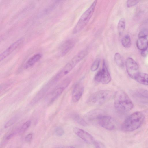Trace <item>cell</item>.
Wrapping results in <instances>:
<instances>
[{
    "label": "cell",
    "mask_w": 148,
    "mask_h": 148,
    "mask_svg": "<svg viewBox=\"0 0 148 148\" xmlns=\"http://www.w3.org/2000/svg\"><path fill=\"white\" fill-rule=\"evenodd\" d=\"M122 45L125 48H129L131 45V41L130 36L128 35L124 36L121 40Z\"/></svg>",
    "instance_id": "d6986e66"
},
{
    "label": "cell",
    "mask_w": 148,
    "mask_h": 148,
    "mask_svg": "<svg viewBox=\"0 0 148 148\" xmlns=\"http://www.w3.org/2000/svg\"><path fill=\"white\" fill-rule=\"evenodd\" d=\"M148 36V29L147 28L143 29L140 31L138 34V37H147Z\"/></svg>",
    "instance_id": "cb8c5ba5"
},
{
    "label": "cell",
    "mask_w": 148,
    "mask_h": 148,
    "mask_svg": "<svg viewBox=\"0 0 148 148\" xmlns=\"http://www.w3.org/2000/svg\"><path fill=\"white\" fill-rule=\"evenodd\" d=\"M97 2V0L94 1L82 14L73 29V34L80 32L87 24L93 14Z\"/></svg>",
    "instance_id": "277c9868"
},
{
    "label": "cell",
    "mask_w": 148,
    "mask_h": 148,
    "mask_svg": "<svg viewBox=\"0 0 148 148\" xmlns=\"http://www.w3.org/2000/svg\"><path fill=\"white\" fill-rule=\"evenodd\" d=\"M135 80L140 84L148 86V74L140 72Z\"/></svg>",
    "instance_id": "5bb4252c"
},
{
    "label": "cell",
    "mask_w": 148,
    "mask_h": 148,
    "mask_svg": "<svg viewBox=\"0 0 148 148\" xmlns=\"http://www.w3.org/2000/svg\"><path fill=\"white\" fill-rule=\"evenodd\" d=\"M114 105L116 111L123 113L131 110L134 105L127 94L124 91L119 90L114 95Z\"/></svg>",
    "instance_id": "6da1fadb"
},
{
    "label": "cell",
    "mask_w": 148,
    "mask_h": 148,
    "mask_svg": "<svg viewBox=\"0 0 148 148\" xmlns=\"http://www.w3.org/2000/svg\"><path fill=\"white\" fill-rule=\"evenodd\" d=\"M14 134L15 133H13L9 134L6 136V139L7 140L10 139L14 135Z\"/></svg>",
    "instance_id": "1f68e13d"
},
{
    "label": "cell",
    "mask_w": 148,
    "mask_h": 148,
    "mask_svg": "<svg viewBox=\"0 0 148 148\" xmlns=\"http://www.w3.org/2000/svg\"><path fill=\"white\" fill-rule=\"evenodd\" d=\"M84 87L79 83L75 86L72 93V100L74 102H77L81 97L84 91Z\"/></svg>",
    "instance_id": "8fae6325"
},
{
    "label": "cell",
    "mask_w": 148,
    "mask_h": 148,
    "mask_svg": "<svg viewBox=\"0 0 148 148\" xmlns=\"http://www.w3.org/2000/svg\"><path fill=\"white\" fill-rule=\"evenodd\" d=\"M31 124V121L29 120L24 123L21 126L20 129L21 132H23L26 130L30 126Z\"/></svg>",
    "instance_id": "603a6c76"
},
{
    "label": "cell",
    "mask_w": 148,
    "mask_h": 148,
    "mask_svg": "<svg viewBox=\"0 0 148 148\" xmlns=\"http://www.w3.org/2000/svg\"><path fill=\"white\" fill-rule=\"evenodd\" d=\"M95 80L103 84H108L111 80V77L107 68L106 62L103 61L102 68L96 74Z\"/></svg>",
    "instance_id": "8992f818"
},
{
    "label": "cell",
    "mask_w": 148,
    "mask_h": 148,
    "mask_svg": "<svg viewBox=\"0 0 148 148\" xmlns=\"http://www.w3.org/2000/svg\"><path fill=\"white\" fill-rule=\"evenodd\" d=\"M87 49L83 50L76 55L57 74L56 80L59 79L68 74L88 54Z\"/></svg>",
    "instance_id": "3957f363"
},
{
    "label": "cell",
    "mask_w": 148,
    "mask_h": 148,
    "mask_svg": "<svg viewBox=\"0 0 148 148\" xmlns=\"http://www.w3.org/2000/svg\"><path fill=\"white\" fill-rule=\"evenodd\" d=\"M136 45L138 49L141 51L148 49V40L147 37L139 38L137 40Z\"/></svg>",
    "instance_id": "4fadbf2b"
},
{
    "label": "cell",
    "mask_w": 148,
    "mask_h": 148,
    "mask_svg": "<svg viewBox=\"0 0 148 148\" xmlns=\"http://www.w3.org/2000/svg\"><path fill=\"white\" fill-rule=\"evenodd\" d=\"M32 134H27L25 137V140L27 142L30 141L32 138Z\"/></svg>",
    "instance_id": "f1b7e54d"
},
{
    "label": "cell",
    "mask_w": 148,
    "mask_h": 148,
    "mask_svg": "<svg viewBox=\"0 0 148 148\" xmlns=\"http://www.w3.org/2000/svg\"><path fill=\"white\" fill-rule=\"evenodd\" d=\"M112 95V92L110 90H102L97 91L90 96L87 103L91 106L101 105L109 100Z\"/></svg>",
    "instance_id": "5b68a950"
},
{
    "label": "cell",
    "mask_w": 148,
    "mask_h": 148,
    "mask_svg": "<svg viewBox=\"0 0 148 148\" xmlns=\"http://www.w3.org/2000/svg\"><path fill=\"white\" fill-rule=\"evenodd\" d=\"M55 133L57 136H60L63 135L64 133V131L62 127H58L56 128Z\"/></svg>",
    "instance_id": "d4e9b609"
},
{
    "label": "cell",
    "mask_w": 148,
    "mask_h": 148,
    "mask_svg": "<svg viewBox=\"0 0 148 148\" xmlns=\"http://www.w3.org/2000/svg\"><path fill=\"white\" fill-rule=\"evenodd\" d=\"M23 41L24 38H21L10 45L0 54V61H1L3 60L11 54L23 43Z\"/></svg>",
    "instance_id": "30bf717a"
},
{
    "label": "cell",
    "mask_w": 148,
    "mask_h": 148,
    "mask_svg": "<svg viewBox=\"0 0 148 148\" xmlns=\"http://www.w3.org/2000/svg\"><path fill=\"white\" fill-rule=\"evenodd\" d=\"M57 148H75L72 146H65L58 147Z\"/></svg>",
    "instance_id": "4dcf8cb0"
},
{
    "label": "cell",
    "mask_w": 148,
    "mask_h": 148,
    "mask_svg": "<svg viewBox=\"0 0 148 148\" xmlns=\"http://www.w3.org/2000/svg\"><path fill=\"white\" fill-rule=\"evenodd\" d=\"M74 120L79 124L84 126H86L88 124L85 120L78 114H75L73 117Z\"/></svg>",
    "instance_id": "ffe728a7"
},
{
    "label": "cell",
    "mask_w": 148,
    "mask_h": 148,
    "mask_svg": "<svg viewBox=\"0 0 148 148\" xmlns=\"http://www.w3.org/2000/svg\"><path fill=\"white\" fill-rule=\"evenodd\" d=\"M148 53V49L141 51V55L143 57H145L147 56Z\"/></svg>",
    "instance_id": "f546056e"
},
{
    "label": "cell",
    "mask_w": 148,
    "mask_h": 148,
    "mask_svg": "<svg viewBox=\"0 0 148 148\" xmlns=\"http://www.w3.org/2000/svg\"><path fill=\"white\" fill-rule=\"evenodd\" d=\"M73 131L76 135L88 144H94L95 141L91 134L82 129L75 127L73 129Z\"/></svg>",
    "instance_id": "9c48e42d"
},
{
    "label": "cell",
    "mask_w": 148,
    "mask_h": 148,
    "mask_svg": "<svg viewBox=\"0 0 148 148\" xmlns=\"http://www.w3.org/2000/svg\"><path fill=\"white\" fill-rule=\"evenodd\" d=\"M144 119L145 116L142 112H136L125 119L122 125V130L126 132L134 131L141 126Z\"/></svg>",
    "instance_id": "7a4b0ae2"
},
{
    "label": "cell",
    "mask_w": 148,
    "mask_h": 148,
    "mask_svg": "<svg viewBox=\"0 0 148 148\" xmlns=\"http://www.w3.org/2000/svg\"><path fill=\"white\" fill-rule=\"evenodd\" d=\"M97 120L100 126L107 130H112L116 128V122L110 116L102 114L98 117Z\"/></svg>",
    "instance_id": "52a82bcc"
},
{
    "label": "cell",
    "mask_w": 148,
    "mask_h": 148,
    "mask_svg": "<svg viewBox=\"0 0 148 148\" xmlns=\"http://www.w3.org/2000/svg\"><path fill=\"white\" fill-rule=\"evenodd\" d=\"M136 95L138 97L148 98V91L144 89H140L136 91Z\"/></svg>",
    "instance_id": "44dd1931"
},
{
    "label": "cell",
    "mask_w": 148,
    "mask_h": 148,
    "mask_svg": "<svg viewBox=\"0 0 148 148\" xmlns=\"http://www.w3.org/2000/svg\"><path fill=\"white\" fill-rule=\"evenodd\" d=\"M64 89L65 88L64 87H60L56 89L51 94L50 103L53 102L62 94Z\"/></svg>",
    "instance_id": "2e32d148"
},
{
    "label": "cell",
    "mask_w": 148,
    "mask_h": 148,
    "mask_svg": "<svg viewBox=\"0 0 148 148\" xmlns=\"http://www.w3.org/2000/svg\"><path fill=\"white\" fill-rule=\"evenodd\" d=\"M100 60L99 58H96L92 64L91 67V70L95 71L97 69L100 64Z\"/></svg>",
    "instance_id": "7402d4cb"
},
{
    "label": "cell",
    "mask_w": 148,
    "mask_h": 148,
    "mask_svg": "<svg viewBox=\"0 0 148 148\" xmlns=\"http://www.w3.org/2000/svg\"><path fill=\"white\" fill-rule=\"evenodd\" d=\"M42 55L40 53L36 54L31 57L26 62L25 67L27 68L33 66L41 58Z\"/></svg>",
    "instance_id": "9a60e30c"
},
{
    "label": "cell",
    "mask_w": 148,
    "mask_h": 148,
    "mask_svg": "<svg viewBox=\"0 0 148 148\" xmlns=\"http://www.w3.org/2000/svg\"><path fill=\"white\" fill-rule=\"evenodd\" d=\"M139 2L138 0H128L126 3V5L127 7H131L137 4Z\"/></svg>",
    "instance_id": "484cf974"
},
{
    "label": "cell",
    "mask_w": 148,
    "mask_h": 148,
    "mask_svg": "<svg viewBox=\"0 0 148 148\" xmlns=\"http://www.w3.org/2000/svg\"><path fill=\"white\" fill-rule=\"evenodd\" d=\"M94 144L95 148H107L100 141H95Z\"/></svg>",
    "instance_id": "4316f807"
},
{
    "label": "cell",
    "mask_w": 148,
    "mask_h": 148,
    "mask_svg": "<svg viewBox=\"0 0 148 148\" xmlns=\"http://www.w3.org/2000/svg\"><path fill=\"white\" fill-rule=\"evenodd\" d=\"M16 119V118H14L10 120L5 124L4 126L5 128L8 127L12 125L15 122Z\"/></svg>",
    "instance_id": "83f0119b"
},
{
    "label": "cell",
    "mask_w": 148,
    "mask_h": 148,
    "mask_svg": "<svg viewBox=\"0 0 148 148\" xmlns=\"http://www.w3.org/2000/svg\"><path fill=\"white\" fill-rule=\"evenodd\" d=\"M125 64L128 75L135 80L140 73L137 63L133 58L129 57L126 59Z\"/></svg>",
    "instance_id": "ba28073f"
},
{
    "label": "cell",
    "mask_w": 148,
    "mask_h": 148,
    "mask_svg": "<svg viewBox=\"0 0 148 148\" xmlns=\"http://www.w3.org/2000/svg\"><path fill=\"white\" fill-rule=\"evenodd\" d=\"M125 21L124 18H121L119 20L117 25L118 32L119 35H121L123 34L125 28Z\"/></svg>",
    "instance_id": "ac0fdd59"
},
{
    "label": "cell",
    "mask_w": 148,
    "mask_h": 148,
    "mask_svg": "<svg viewBox=\"0 0 148 148\" xmlns=\"http://www.w3.org/2000/svg\"><path fill=\"white\" fill-rule=\"evenodd\" d=\"M76 41L74 39H69L63 44L61 48V54L62 56L66 54L75 45Z\"/></svg>",
    "instance_id": "7c38bea8"
},
{
    "label": "cell",
    "mask_w": 148,
    "mask_h": 148,
    "mask_svg": "<svg viewBox=\"0 0 148 148\" xmlns=\"http://www.w3.org/2000/svg\"><path fill=\"white\" fill-rule=\"evenodd\" d=\"M114 59L116 64L120 67L123 68L125 63L122 56L119 53H116L114 56Z\"/></svg>",
    "instance_id": "e0dca14e"
}]
</instances>
